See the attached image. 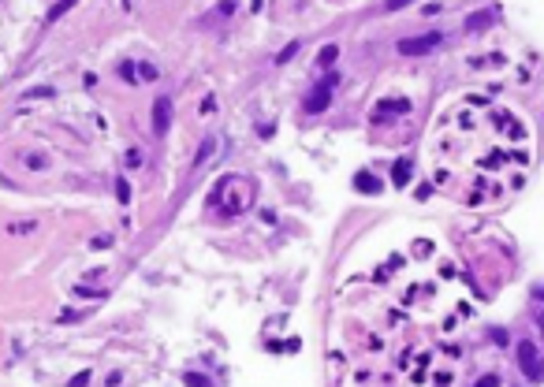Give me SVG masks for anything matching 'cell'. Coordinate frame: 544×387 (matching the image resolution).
Returning <instances> with one entry per match:
<instances>
[{
	"label": "cell",
	"mask_w": 544,
	"mask_h": 387,
	"mask_svg": "<svg viewBox=\"0 0 544 387\" xmlns=\"http://www.w3.org/2000/svg\"><path fill=\"white\" fill-rule=\"evenodd\" d=\"M332 89H335V75H328V79H321V86H314V89H309V97L302 101L306 112H309V115L325 112V108L332 105Z\"/></svg>",
	"instance_id": "obj_1"
},
{
	"label": "cell",
	"mask_w": 544,
	"mask_h": 387,
	"mask_svg": "<svg viewBox=\"0 0 544 387\" xmlns=\"http://www.w3.org/2000/svg\"><path fill=\"white\" fill-rule=\"evenodd\" d=\"M518 365H522L526 380H544V365L533 343H518Z\"/></svg>",
	"instance_id": "obj_2"
},
{
	"label": "cell",
	"mask_w": 544,
	"mask_h": 387,
	"mask_svg": "<svg viewBox=\"0 0 544 387\" xmlns=\"http://www.w3.org/2000/svg\"><path fill=\"white\" fill-rule=\"evenodd\" d=\"M440 45V34H421V37H407L399 42V53L403 56H418V53H429V49Z\"/></svg>",
	"instance_id": "obj_3"
},
{
	"label": "cell",
	"mask_w": 544,
	"mask_h": 387,
	"mask_svg": "<svg viewBox=\"0 0 544 387\" xmlns=\"http://www.w3.org/2000/svg\"><path fill=\"white\" fill-rule=\"evenodd\" d=\"M168 127H172V101L161 97L153 105V134H168Z\"/></svg>",
	"instance_id": "obj_4"
},
{
	"label": "cell",
	"mask_w": 544,
	"mask_h": 387,
	"mask_svg": "<svg viewBox=\"0 0 544 387\" xmlns=\"http://www.w3.org/2000/svg\"><path fill=\"white\" fill-rule=\"evenodd\" d=\"M354 186L366 190V194H381V179L373 175V172H358V175H354Z\"/></svg>",
	"instance_id": "obj_5"
},
{
	"label": "cell",
	"mask_w": 544,
	"mask_h": 387,
	"mask_svg": "<svg viewBox=\"0 0 544 387\" xmlns=\"http://www.w3.org/2000/svg\"><path fill=\"white\" fill-rule=\"evenodd\" d=\"M392 179H395V186H407V183H410V160H399Z\"/></svg>",
	"instance_id": "obj_6"
},
{
	"label": "cell",
	"mask_w": 544,
	"mask_h": 387,
	"mask_svg": "<svg viewBox=\"0 0 544 387\" xmlns=\"http://www.w3.org/2000/svg\"><path fill=\"white\" fill-rule=\"evenodd\" d=\"M335 56H340V49H335V45H325V49H321V56H317V63L325 68V63H332Z\"/></svg>",
	"instance_id": "obj_7"
},
{
	"label": "cell",
	"mask_w": 544,
	"mask_h": 387,
	"mask_svg": "<svg viewBox=\"0 0 544 387\" xmlns=\"http://www.w3.org/2000/svg\"><path fill=\"white\" fill-rule=\"evenodd\" d=\"M116 198H120V201H127V198H131V186H127L123 179H120V183H116Z\"/></svg>",
	"instance_id": "obj_8"
},
{
	"label": "cell",
	"mask_w": 544,
	"mask_h": 387,
	"mask_svg": "<svg viewBox=\"0 0 544 387\" xmlns=\"http://www.w3.org/2000/svg\"><path fill=\"white\" fill-rule=\"evenodd\" d=\"M295 53H299V45H288V49H283V53H280V63H288Z\"/></svg>",
	"instance_id": "obj_9"
},
{
	"label": "cell",
	"mask_w": 544,
	"mask_h": 387,
	"mask_svg": "<svg viewBox=\"0 0 544 387\" xmlns=\"http://www.w3.org/2000/svg\"><path fill=\"white\" fill-rule=\"evenodd\" d=\"M209 153H213V141H205V146H202V149H198V160H194V164H202V160H205V157H209Z\"/></svg>",
	"instance_id": "obj_10"
},
{
	"label": "cell",
	"mask_w": 544,
	"mask_h": 387,
	"mask_svg": "<svg viewBox=\"0 0 544 387\" xmlns=\"http://www.w3.org/2000/svg\"><path fill=\"white\" fill-rule=\"evenodd\" d=\"M474 387H500V380H496V376H481Z\"/></svg>",
	"instance_id": "obj_11"
},
{
	"label": "cell",
	"mask_w": 544,
	"mask_h": 387,
	"mask_svg": "<svg viewBox=\"0 0 544 387\" xmlns=\"http://www.w3.org/2000/svg\"><path fill=\"white\" fill-rule=\"evenodd\" d=\"M187 383H190V387H209V383H205L202 376H194V372H190V376H187Z\"/></svg>",
	"instance_id": "obj_12"
}]
</instances>
